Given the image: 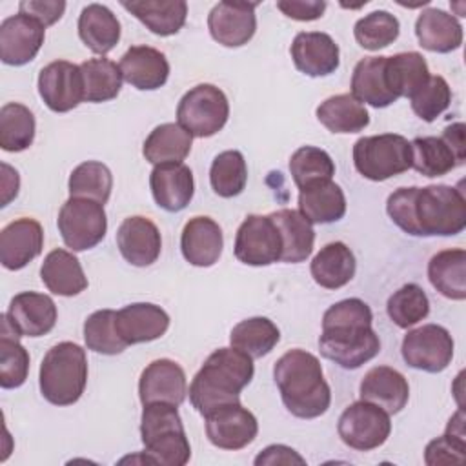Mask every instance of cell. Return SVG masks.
Listing matches in <instances>:
<instances>
[{"label": "cell", "instance_id": "9f6ffc18", "mask_svg": "<svg viewBox=\"0 0 466 466\" xmlns=\"http://www.w3.org/2000/svg\"><path fill=\"white\" fill-rule=\"evenodd\" d=\"M442 138L451 146V149L455 151L457 158L461 164H464L466 158V144H464V124L462 122H455L448 127H444Z\"/></svg>", "mask_w": 466, "mask_h": 466}, {"label": "cell", "instance_id": "4dcf8cb0", "mask_svg": "<svg viewBox=\"0 0 466 466\" xmlns=\"http://www.w3.org/2000/svg\"><path fill=\"white\" fill-rule=\"evenodd\" d=\"M120 5L158 36L177 35L187 16V4L184 0H137L120 2Z\"/></svg>", "mask_w": 466, "mask_h": 466}, {"label": "cell", "instance_id": "7dc6e473", "mask_svg": "<svg viewBox=\"0 0 466 466\" xmlns=\"http://www.w3.org/2000/svg\"><path fill=\"white\" fill-rule=\"evenodd\" d=\"M400 24L395 15L388 11H373L355 22L353 36L357 44L368 51H379L397 40Z\"/></svg>", "mask_w": 466, "mask_h": 466}, {"label": "cell", "instance_id": "11a10c76", "mask_svg": "<svg viewBox=\"0 0 466 466\" xmlns=\"http://www.w3.org/2000/svg\"><path fill=\"white\" fill-rule=\"evenodd\" d=\"M257 466H275V464H306L304 457H300L293 448L284 444H271L264 448L255 457Z\"/></svg>", "mask_w": 466, "mask_h": 466}, {"label": "cell", "instance_id": "7402d4cb", "mask_svg": "<svg viewBox=\"0 0 466 466\" xmlns=\"http://www.w3.org/2000/svg\"><path fill=\"white\" fill-rule=\"evenodd\" d=\"M149 187L158 208L177 213L182 211L193 198V173L182 162L158 164L149 175Z\"/></svg>", "mask_w": 466, "mask_h": 466}, {"label": "cell", "instance_id": "f5cc1de1", "mask_svg": "<svg viewBox=\"0 0 466 466\" xmlns=\"http://www.w3.org/2000/svg\"><path fill=\"white\" fill-rule=\"evenodd\" d=\"M22 15L38 20L44 27L58 22L66 11V2L58 0H22L18 4Z\"/></svg>", "mask_w": 466, "mask_h": 466}, {"label": "cell", "instance_id": "f6af8a7d", "mask_svg": "<svg viewBox=\"0 0 466 466\" xmlns=\"http://www.w3.org/2000/svg\"><path fill=\"white\" fill-rule=\"evenodd\" d=\"M289 173L297 187L304 189L317 182L331 180L335 175V164L324 149L302 146L289 158Z\"/></svg>", "mask_w": 466, "mask_h": 466}, {"label": "cell", "instance_id": "9a60e30c", "mask_svg": "<svg viewBox=\"0 0 466 466\" xmlns=\"http://www.w3.org/2000/svg\"><path fill=\"white\" fill-rule=\"evenodd\" d=\"M257 4L253 2H218L208 15V29L215 42L226 47L248 44L257 31Z\"/></svg>", "mask_w": 466, "mask_h": 466}, {"label": "cell", "instance_id": "4316f807", "mask_svg": "<svg viewBox=\"0 0 466 466\" xmlns=\"http://www.w3.org/2000/svg\"><path fill=\"white\" fill-rule=\"evenodd\" d=\"M415 35L420 47L431 53H451L462 44V25L459 20L437 7H428L417 16Z\"/></svg>", "mask_w": 466, "mask_h": 466}, {"label": "cell", "instance_id": "7bdbcfd3", "mask_svg": "<svg viewBox=\"0 0 466 466\" xmlns=\"http://www.w3.org/2000/svg\"><path fill=\"white\" fill-rule=\"evenodd\" d=\"M69 195L75 198H89L106 204L113 189V175L109 167L96 160L78 164L69 175Z\"/></svg>", "mask_w": 466, "mask_h": 466}, {"label": "cell", "instance_id": "3957f363", "mask_svg": "<svg viewBox=\"0 0 466 466\" xmlns=\"http://www.w3.org/2000/svg\"><path fill=\"white\" fill-rule=\"evenodd\" d=\"M255 375L253 359L237 348L215 350L189 384L193 408L206 417L208 413L240 402V391Z\"/></svg>", "mask_w": 466, "mask_h": 466}, {"label": "cell", "instance_id": "ab89813d", "mask_svg": "<svg viewBox=\"0 0 466 466\" xmlns=\"http://www.w3.org/2000/svg\"><path fill=\"white\" fill-rule=\"evenodd\" d=\"M280 340V331L273 320L268 317H251L240 320L233 326L229 333V342L233 348L249 355L251 359H260L268 355Z\"/></svg>", "mask_w": 466, "mask_h": 466}, {"label": "cell", "instance_id": "74e56055", "mask_svg": "<svg viewBox=\"0 0 466 466\" xmlns=\"http://www.w3.org/2000/svg\"><path fill=\"white\" fill-rule=\"evenodd\" d=\"M386 78L397 98H411L428 82L430 69L420 53H397L393 56H386Z\"/></svg>", "mask_w": 466, "mask_h": 466}, {"label": "cell", "instance_id": "44dd1931", "mask_svg": "<svg viewBox=\"0 0 466 466\" xmlns=\"http://www.w3.org/2000/svg\"><path fill=\"white\" fill-rule=\"evenodd\" d=\"M5 315L20 337H42L55 328L58 313L49 295L22 291L11 299Z\"/></svg>", "mask_w": 466, "mask_h": 466}, {"label": "cell", "instance_id": "e575fe53", "mask_svg": "<svg viewBox=\"0 0 466 466\" xmlns=\"http://www.w3.org/2000/svg\"><path fill=\"white\" fill-rule=\"evenodd\" d=\"M431 286L446 299H466V251L462 248L442 249L428 262Z\"/></svg>", "mask_w": 466, "mask_h": 466}, {"label": "cell", "instance_id": "681fc988", "mask_svg": "<svg viewBox=\"0 0 466 466\" xmlns=\"http://www.w3.org/2000/svg\"><path fill=\"white\" fill-rule=\"evenodd\" d=\"M18 339V335L0 333V386L4 390L22 386L29 373V353Z\"/></svg>", "mask_w": 466, "mask_h": 466}, {"label": "cell", "instance_id": "2e32d148", "mask_svg": "<svg viewBox=\"0 0 466 466\" xmlns=\"http://www.w3.org/2000/svg\"><path fill=\"white\" fill-rule=\"evenodd\" d=\"M46 38V27L27 16L13 15L0 24V58L7 66H24L31 62Z\"/></svg>", "mask_w": 466, "mask_h": 466}, {"label": "cell", "instance_id": "7a4b0ae2", "mask_svg": "<svg viewBox=\"0 0 466 466\" xmlns=\"http://www.w3.org/2000/svg\"><path fill=\"white\" fill-rule=\"evenodd\" d=\"M373 313L360 299H344L324 311L320 355L344 370H357L380 351V340L371 328Z\"/></svg>", "mask_w": 466, "mask_h": 466}, {"label": "cell", "instance_id": "d4e9b609", "mask_svg": "<svg viewBox=\"0 0 466 466\" xmlns=\"http://www.w3.org/2000/svg\"><path fill=\"white\" fill-rule=\"evenodd\" d=\"M224 248L220 226L209 217H193L184 224L180 249L184 258L197 268H209L218 262Z\"/></svg>", "mask_w": 466, "mask_h": 466}, {"label": "cell", "instance_id": "30bf717a", "mask_svg": "<svg viewBox=\"0 0 466 466\" xmlns=\"http://www.w3.org/2000/svg\"><path fill=\"white\" fill-rule=\"evenodd\" d=\"M337 431L340 441L359 451H370L382 446L391 433L390 413L382 408L357 400L350 404L339 417Z\"/></svg>", "mask_w": 466, "mask_h": 466}, {"label": "cell", "instance_id": "ffe728a7", "mask_svg": "<svg viewBox=\"0 0 466 466\" xmlns=\"http://www.w3.org/2000/svg\"><path fill=\"white\" fill-rule=\"evenodd\" d=\"M291 60L308 76H328L339 69V46L322 31H302L293 38Z\"/></svg>", "mask_w": 466, "mask_h": 466}, {"label": "cell", "instance_id": "836d02e7", "mask_svg": "<svg viewBox=\"0 0 466 466\" xmlns=\"http://www.w3.org/2000/svg\"><path fill=\"white\" fill-rule=\"evenodd\" d=\"M299 211L311 224H331L344 217L346 197L333 180L317 182L299 193Z\"/></svg>", "mask_w": 466, "mask_h": 466}, {"label": "cell", "instance_id": "83f0119b", "mask_svg": "<svg viewBox=\"0 0 466 466\" xmlns=\"http://www.w3.org/2000/svg\"><path fill=\"white\" fill-rule=\"evenodd\" d=\"M269 218L275 222L280 240H282V255L280 260L288 264L304 262L311 251L315 242L313 224L297 209H279L269 213Z\"/></svg>", "mask_w": 466, "mask_h": 466}, {"label": "cell", "instance_id": "f35d334b", "mask_svg": "<svg viewBox=\"0 0 466 466\" xmlns=\"http://www.w3.org/2000/svg\"><path fill=\"white\" fill-rule=\"evenodd\" d=\"M411 146V167L424 177H442L461 166L455 151L442 137H417Z\"/></svg>", "mask_w": 466, "mask_h": 466}, {"label": "cell", "instance_id": "b9f144b4", "mask_svg": "<svg viewBox=\"0 0 466 466\" xmlns=\"http://www.w3.org/2000/svg\"><path fill=\"white\" fill-rule=\"evenodd\" d=\"M84 76V100L100 104L116 98L122 89L120 67L109 58H89L80 64Z\"/></svg>", "mask_w": 466, "mask_h": 466}, {"label": "cell", "instance_id": "5bb4252c", "mask_svg": "<svg viewBox=\"0 0 466 466\" xmlns=\"http://www.w3.org/2000/svg\"><path fill=\"white\" fill-rule=\"evenodd\" d=\"M206 435L220 450H242L258 433L257 417L240 402L226 404L206 417Z\"/></svg>", "mask_w": 466, "mask_h": 466}, {"label": "cell", "instance_id": "6f0895ef", "mask_svg": "<svg viewBox=\"0 0 466 466\" xmlns=\"http://www.w3.org/2000/svg\"><path fill=\"white\" fill-rule=\"evenodd\" d=\"M18 187H20V178L16 169H13L9 164H2V204L0 206H7L16 195H18Z\"/></svg>", "mask_w": 466, "mask_h": 466}, {"label": "cell", "instance_id": "5b68a950", "mask_svg": "<svg viewBox=\"0 0 466 466\" xmlns=\"http://www.w3.org/2000/svg\"><path fill=\"white\" fill-rule=\"evenodd\" d=\"M177 408L167 402L144 404L140 439L146 459L153 464L184 466L189 462L191 446Z\"/></svg>", "mask_w": 466, "mask_h": 466}, {"label": "cell", "instance_id": "277c9868", "mask_svg": "<svg viewBox=\"0 0 466 466\" xmlns=\"http://www.w3.org/2000/svg\"><path fill=\"white\" fill-rule=\"evenodd\" d=\"M273 379L286 410L299 419H315L328 411L331 390L320 360L300 348L286 351L273 366Z\"/></svg>", "mask_w": 466, "mask_h": 466}, {"label": "cell", "instance_id": "db71d44e", "mask_svg": "<svg viewBox=\"0 0 466 466\" xmlns=\"http://www.w3.org/2000/svg\"><path fill=\"white\" fill-rule=\"evenodd\" d=\"M277 7L293 20L311 22L322 16L326 11V2L320 0H279Z\"/></svg>", "mask_w": 466, "mask_h": 466}, {"label": "cell", "instance_id": "f546056e", "mask_svg": "<svg viewBox=\"0 0 466 466\" xmlns=\"http://www.w3.org/2000/svg\"><path fill=\"white\" fill-rule=\"evenodd\" d=\"M351 95L377 109L399 100L386 78V56H364L357 62L351 75Z\"/></svg>", "mask_w": 466, "mask_h": 466}, {"label": "cell", "instance_id": "bcb514c9", "mask_svg": "<svg viewBox=\"0 0 466 466\" xmlns=\"http://www.w3.org/2000/svg\"><path fill=\"white\" fill-rule=\"evenodd\" d=\"M386 311L393 324L408 329L428 317L430 300L426 291L419 284L410 282L390 295L386 302Z\"/></svg>", "mask_w": 466, "mask_h": 466}, {"label": "cell", "instance_id": "ba28073f", "mask_svg": "<svg viewBox=\"0 0 466 466\" xmlns=\"http://www.w3.org/2000/svg\"><path fill=\"white\" fill-rule=\"evenodd\" d=\"M229 102L222 89L213 84L191 87L177 106L178 124L197 138L217 135L228 122Z\"/></svg>", "mask_w": 466, "mask_h": 466}, {"label": "cell", "instance_id": "816d5d0a", "mask_svg": "<svg viewBox=\"0 0 466 466\" xmlns=\"http://www.w3.org/2000/svg\"><path fill=\"white\" fill-rule=\"evenodd\" d=\"M466 459V441L464 435H455L446 431L428 442L424 461L426 464H462Z\"/></svg>", "mask_w": 466, "mask_h": 466}, {"label": "cell", "instance_id": "8d00e7d4", "mask_svg": "<svg viewBox=\"0 0 466 466\" xmlns=\"http://www.w3.org/2000/svg\"><path fill=\"white\" fill-rule=\"evenodd\" d=\"M317 118L331 133H359L370 124L368 109L351 93L333 95L320 102Z\"/></svg>", "mask_w": 466, "mask_h": 466}, {"label": "cell", "instance_id": "d6a6232c", "mask_svg": "<svg viewBox=\"0 0 466 466\" xmlns=\"http://www.w3.org/2000/svg\"><path fill=\"white\" fill-rule=\"evenodd\" d=\"M78 36L95 53H109L120 40V22L102 4H89L78 16Z\"/></svg>", "mask_w": 466, "mask_h": 466}, {"label": "cell", "instance_id": "4fadbf2b", "mask_svg": "<svg viewBox=\"0 0 466 466\" xmlns=\"http://www.w3.org/2000/svg\"><path fill=\"white\" fill-rule=\"evenodd\" d=\"M38 95L55 113H67L84 100V76L80 66L55 60L38 73Z\"/></svg>", "mask_w": 466, "mask_h": 466}, {"label": "cell", "instance_id": "ee69618b", "mask_svg": "<svg viewBox=\"0 0 466 466\" xmlns=\"http://www.w3.org/2000/svg\"><path fill=\"white\" fill-rule=\"evenodd\" d=\"M248 182V166L244 155L237 149L218 153L209 167L211 189L222 197L231 198L244 191Z\"/></svg>", "mask_w": 466, "mask_h": 466}, {"label": "cell", "instance_id": "8992f818", "mask_svg": "<svg viewBox=\"0 0 466 466\" xmlns=\"http://www.w3.org/2000/svg\"><path fill=\"white\" fill-rule=\"evenodd\" d=\"M87 384L86 350L64 340L47 350L42 359L38 386L42 397L55 406L75 404Z\"/></svg>", "mask_w": 466, "mask_h": 466}, {"label": "cell", "instance_id": "60d3db41", "mask_svg": "<svg viewBox=\"0 0 466 466\" xmlns=\"http://www.w3.org/2000/svg\"><path fill=\"white\" fill-rule=\"evenodd\" d=\"M36 122L33 111L18 102H7L0 109V147L9 153L27 149L35 140Z\"/></svg>", "mask_w": 466, "mask_h": 466}, {"label": "cell", "instance_id": "d590c367", "mask_svg": "<svg viewBox=\"0 0 466 466\" xmlns=\"http://www.w3.org/2000/svg\"><path fill=\"white\" fill-rule=\"evenodd\" d=\"M191 144L193 137L189 131H186L178 122H166L147 135L142 146V155L155 166L182 162L189 155Z\"/></svg>", "mask_w": 466, "mask_h": 466}, {"label": "cell", "instance_id": "9c48e42d", "mask_svg": "<svg viewBox=\"0 0 466 466\" xmlns=\"http://www.w3.org/2000/svg\"><path fill=\"white\" fill-rule=\"evenodd\" d=\"M62 240L73 251H86L95 248L107 231V217L104 204L89 198L69 197L56 218Z\"/></svg>", "mask_w": 466, "mask_h": 466}, {"label": "cell", "instance_id": "f907efd6", "mask_svg": "<svg viewBox=\"0 0 466 466\" xmlns=\"http://www.w3.org/2000/svg\"><path fill=\"white\" fill-rule=\"evenodd\" d=\"M451 102V89L444 76L430 75L428 82L410 98L413 113L424 122H433L441 116Z\"/></svg>", "mask_w": 466, "mask_h": 466}, {"label": "cell", "instance_id": "6da1fadb", "mask_svg": "<svg viewBox=\"0 0 466 466\" xmlns=\"http://www.w3.org/2000/svg\"><path fill=\"white\" fill-rule=\"evenodd\" d=\"M393 224L413 237H453L466 228V198L453 186L399 187L386 200Z\"/></svg>", "mask_w": 466, "mask_h": 466}, {"label": "cell", "instance_id": "c3c4849f", "mask_svg": "<svg viewBox=\"0 0 466 466\" xmlns=\"http://www.w3.org/2000/svg\"><path fill=\"white\" fill-rule=\"evenodd\" d=\"M116 311L98 309L84 322V340L87 350L102 355H118L127 344L116 331Z\"/></svg>", "mask_w": 466, "mask_h": 466}, {"label": "cell", "instance_id": "52a82bcc", "mask_svg": "<svg viewBox=\"0 0 466 466\" xmlns=\"http://www.w3.org/2000/svg\"><path fill=\"white\" fill-rule=\"evenodd\" d=\"M353 164L364 178L382 182L411 167V146L397 133L362 137L353 144Z\"/></svg>", "mask_w": 466, "mask_h": 466}, {"label": "cell", "instance_id": "ac0fdd59", "mask_svg": "<svg viewBox=\"0 0 466 466\" xmlns=\"http://www.w3.org/2000/svg\"><path fill=\"white\" fill-rule=\"evenodd\" d=\"M42 248L44 229L35 218H16L0 231V262L5 269L25 268L42 253Z\"/></svg>", "mask_w": 466, "mask_h": 466}, {"label": "cell", "instance_id": "d6986e66", "mask_svg": "<svg viewBox=\"0 0 466 466\" xmlns=\"http://www.w3.org/2000/svg\"><path fill=\"white\" fill-rule=\"evenodd\" d=\"M116 246L120 255L131 266H151L162 249V237L157 224L142 215L122 220L116 231Z\"/></svg>", "mask_w": 466, "mask_h": 466}, {"label": "cell", "instance_id": "8fae6325", "mask_svg": "<svg viewBox=\"0 0 466 466\" xmlns=\"http://www.w3.org/2000/svg\"><path fill=\"white\" fill-rule=\"evenodd\" d=\"M453 348V339L446 328L439 324H424L404 335L400 353L410 368L439 373L450 366Z\"/></svg>", "mask_w": 466, "mask_h": 466}, {"label": "cell", "instance_id": "e0dca14e", "mask_svg": "<svg viewBox=\"0 0 466 466\" xmlns=\"http://www.w3.org/2000/svg\"><path fill=\"white\" fill-rule=\"evenodd\" d=\"M187 395V380L182 366L171 359L149 362L138 379V397L142 404L167 402L180 406Z\"/></svg>", "mask_w": 466, "mask_h": 466}, {"label": "cell", "instance_id": "cb8c5ba5", "mask_svg": "<svg viewBox=\"0 0 466 466\" xmlns=\"http://www.w3.org/2000/svg\"><path fill=\"white\" fill-rule=\"evenodd\" d=\"M116 331L129 344L160 339L169 328V315L157 304L133 302L116 311Z\"/></svg>", "mask_w": 466, "mask_h": 466}, {"label": "cell", "instance_id": "f1b7e54d", "mask_svg": "<svg viewBox=\"0 0 466 466\" xmlns=\"http://www.w3.org/2000/svg\"><path fill=\"white\" fill-rule=\"evenodd\" d=\"M40 279L51 293L60 297H75L87 288V277L80 260L62 248L46 255L40 266Z\"/></svg>", "mask_w": 466, "mask_h": 466}, {"label": "cell", "instance_id": "1f68e13d", "mask_svg": "<svg viewBox=\"0 0 466 466\" xmlns=\"http://www.w3.org/2000/svg\"><path fill=\"white\" fill-rule=\"evenodd\" d=\"M357 269L353 251L344 242H329L313 257L309 271L313 280L326 289H339L346 286Z\"/></svg>", "mask_w": 466, "mask_h": 466}, {"label": "cell", "instance_id": "7c38bea8", "mask_svg": "<svg viewBox=\"0 0 466 466\" xmlns=\"http://www.w3.org/2000/svg\"><path fill=\"white\" fill-rule=\"evenodd\" d=\"M235 257L248 266H269L280 260L282 240L269 215H248L235 235Z\"/></svg>", "mask_w": 466, "mask_h": 466}, {"label": "cell", "instance_id": "603a6c76", "mask_svg": "<svg viewBox=\"0 0 466 466\" xmlns=\"http://www.w3.org/2000/svg\"><path fill=\"white\" fill-rule=\"evenodd\" d=\"M122 78L140 91L162 87L169 76L166 55L151 46H131L120 58Z\"/></svg>", "mask_w": 466, "mask_h": 466}, {"label": "cell", "instance_id": "484cf974", "mask_svg": "<svg viewBox=\"0 0 466 466\" xmlns=\"http://www.w3.org/2000/svg\"><path fill=\"white\" fill-rule=\"evenodd\" d=\"M359 393L362 400H368L386 413H399L410 399V386L406 377L390 368V366H375L360 380Z\"/></svg>", "mask_w": 466, "mask_h": 466}]
</instances>
